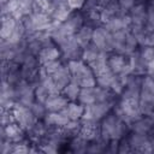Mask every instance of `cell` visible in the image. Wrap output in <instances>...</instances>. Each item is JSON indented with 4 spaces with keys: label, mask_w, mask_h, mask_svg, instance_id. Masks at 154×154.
Returning a JSON list of instances; mask_svg holds the SVG:
<instances>
[{
    "label": "cell",
    "mask_w": 154,
    "mask_h": 154,
    "mask_svg": "<svg viewBox=\"0 0 154 154\" xmlns=\"http://www.w3.org/2000/svg\"><path fill=\"white\" fill-rule=\"evenodd\" d=\"M93 31H94V28H93L91 25L84 24V25L75 34V38H76V41L78 42V45H79L82 48L87 47V46L91 42Z\"/></svg>",
    "instance_id": "cell-18"
},
{
    "label": "cell",
    "mask_w": 154,
    "mask_h": 154,
    "mask_svg": "<svg viewBox=\"0 0 154 154\" xmlns=\"http://www.w3.org/2000/svg\"><path fill=\"white\" fill-rule=\"evenodd\" d=\"M25 130L16 122L1 128V138H6L13 143L25 140Z\"/></svg>",
    "instance_id": "cell-7"
},
{
    "label": "cell",
    "mask_w": 154,
    "mask_h": 154,
    "mask_svg": "<svg viewBox=\"0 0 154 154\" xmlns=\"http://www.w3.org/2000/svg\"><path fill=\"white\" fill-rule=\"evenodd\" d=\"M70 13H71V8L69 7V5H59V6H54V10L51 14V18L53 20L63 23L67 19Z\"/></svg>",
    "instance_id": "cell-23"
},
{
    "label": "cell",
    "mask_w": 154,
    "mask_h": 154,
    "mask_svg": "<svg viewBox=\"0 0 154 154\" xmlns=\"http://www.w3.org/2000/svg\"><path fill=\"white\" fill-rule=\"evenodd\" d=\"M81 122H82V126H81L78 136H81L82 138L87 140L88 142H91V141L97 140L99 137H101L100 122L83 120V119H81Z\"/></svg>",
    "instance_id": "cell-6"
},
{
    "label": "cell",
    "mask_w": 154,
    "mask_h": 154,
    "mask_svg": "<svg viewBox=\"0 0 154 154\" xmlns=\"http://www.w3.org/2000/svg\"><path fill=\"white\" fill-rule=\"evenodd\" d=\"M117 76L116 73H113L112 71H108L101 76H97L96 77V85L101 87V88H106V89H111L112 84L114 83V81L117 79Z\"/></svg>",
    "instance_id": "cell-24"
},
{
    "label": "cell",
    "mask_w": 154,
    "mask_h": 154,
    "mask_svg": "<svg viewBox=\"0 0 154 154\" xmlns=\"http://www.w3.org/2000/svg\"><path fill=\"white\" fill-rule=\"evenodd\" d=\"M48 96H49V91L47 90V88L41 82L36 83L35 84V100L41 103H45Z\"/></svg>",
    "instance_id": "cell-26"
},
{
    "label": "cell",
    "mask_w": 154,
    "mask_h": 154,
    "mask_svg": "<svg viewBox=\"0 0 154 154\" xmlns=\"http://www.w3.org/2000/svg\"><path fill=\"white\" fill-rule=\"evenodd\" d=\"M78 102L82 105H91L97 102V93H96V85L93 88H81V93L78 96Z\"/></svg>",
    "instance_id": "cell-19"
},
{
    "label": "cell",
    "mask_w": 154,
    "mask_h": 154,
    "mask_svg": "<svg viewBox=\"0 0 154 154\" xmlns=\"http://www.w3.org/2000/svg\"><path fill=\"white\" fill-rule=\"evenodd\" d=\"M148 46H153L154 47V31H152L148 35Z\"/></svg>",
    "instance_id": "cell-32"
},
{
    "label": "cell",
    "mask_w": 154,
    "mask_h": 154,
    "mask_svg": "<svg viewBox=\"0 0 154 154\" xmlns=\"http://www.w3.org/2000/svg\"><path fill=\"white\" fill-rule=\"evenodd\" d=\"M18 23V19H16L13 16H1V30H0V36L2 41H6L12 31L14 30L16 25Z\"/></svg>",
    "instance_id": "cell-16"
},
{
    "label": "cell",
    "mask_w": 154,
    "mask_h": 154,
    "mask_svg": "<svg viewBox=\"0 0 154 154\" xmlns=\"http://www.w3.org/2000/svg\"><path fill=\"white\" fill-rule=\"evenodd\" d=\"M53 10H54V6L51 0H35L32 4L34 13H45L51 16Z\"/></svg>",
    "instance_id": "cell-22"
},
{
    "label": "cell",
    "mask_w": 154,
    "mask_h": 154,
    "mask_svg": "<svg viewBox=\"0 0 154 154\" xmlns=\"http://www.w3.org/2000/svg\"><path fill=\"white\" fill-rule=\"evenodd\" d=\"M153 112H154V101H153Z\"/></svg>",
    "instance_id": "cell-34"
},
{
    "label": "cell",
    "mask_w": 154,
    "mask_h": 154,
    "mask_svg": "<svg viewBox=\"0 0 154 154\" xmlns=\"http://www.w3.org/2000/svg\"><path fill=\"white\" fill-rule=\"evenodd\" d=\"M113 105H114V102H95L91 105H87L82 119L101 122V119L105 118L109 113V111L114 107Z\"/></svg>",
    "instance_id": "cell-3"
},
{
    "label": "cell",
    "mask_w": 154,
    "mask_h": 154,
    "mask_svg": "<svg viewBox=\"0 0 154 154\" xmlns=\"http://www.w3.org/2000/svg\"><path fill=\"white\" fill-rule=\"evenodd\" d=\"M107 64H108L109 70H111L113 73L119 75V73L123 72V71L125 70V67L128 66V59H126V55H124V54L113 53L112 55L108 57Z\"/></svg>",
    "instance_id": "cell-12"
},
{
    "label": "cell",
    "mask_w": 154,
    "mask_h": 154,
    "mask_svg": "<svg viewBox=\"0 0 154 154\" xmlns=\"http://www.w3.org/2000/svg\"><path fill=\"white\" fill-rule=\"evenodd\" d=\"M84 109H85V106L82 105L81 102L69 101L67 106L63 109V112L69 117L70 120H79L84 114Z\"/></svg>",
    "instance_id": "cell-14"
},
{
    "label": "cell",
    "mask_w": 154,
    "mask_h": 154,
    "mask_svg": "<svg viewBox=\"0 0 154 154\" xmlns=\"http://www.w3.org/2000/svg\"><path fill=\"white\" fill-rule=\"evenodd\" d=\"M102 51H100L93 42H90L87 47H84L83 48V52H82V57H81V59L84 61V63H87V64H90L91 61H94L97 57H99V54L101 53Z\"/></svg>",
    "instance_id": "cell-20"
},
{
    "label": "cell",
    "mask_w": 154,
    "mask_h": 154,
    "mask_svg": "<svg viewBox=\"0 0 154 154\" xmlns=\"http://www.w3.org/2000/svg\"><path fill=\"white\" fill-rule=\"evenodd\" d=\"M69 117L63 112H48L47 116L45 117L43 122L47 126H53V128H63L65 124L69 123Z\"/></svg>",
    "instance_id": "cell-13"
},
{
    "label": "cell",
    "mask_w": 154,
    "mask_h": 154,
    "mask_svg": "<svg viewBox=\"0 0 154 154\" xmlns=\"http://www.w3.org/2000/svg\"><path fill=\"white\" fill-rule=\"evenodd\" d=\"M67 103L69 100L61 93H58V94H49V96L45 102V106L48 112H60L67 106Z\"/></svg>",
    "instance_id": "cell-8"
},
{
    "label": "cell",
    "mask_w": 154,
    "mask_h": 154,
    "mask_svg": "<svg viewBox=\"0 0 154 154\" xmlns=\"http://www.w3.org/2000/svg\"><path fill=\"white\" fill-rule=\"evenodd\" d=\"M131 129L134 132H138V134H148L153 126H154V120L150 116H147V117H142L137 120H135L131 125Z\"/></svg>",
    "instance_id": "cell-17"
},
{
    "label": "cell",
    "mask_w": 154,
    "mask_h": 154,
    "mask_svg": "<svg viewBox=\"0 0 154 154\" xmlns=\"http://www.w3.org/2000/svg\"><path fill=\"white\" fill-rule=\"evenodd\" d=\"M70 146H71L72 152H75V153H84L88 149V141L82 138L81 136H76V137L71 138Z\"/></svg>",
    "instance_id": "cell-25"
},
{
    "label": "cell",
    "mask_w": 154,
    "mask_h": 154,
    "mask_svg": "<svg viewBox=\"0 0 154 154\" xmlns=\"http://www.w3.org/2000/svg\"><path fill=\"white\" fill-rule=\"evenodd\" d=\"M30 108H31L32 113L35 114V117H36L38 120H43L45 117H46L47 113H48V111L46 109L45 103H41V102H38V101H35V102L30 106Z\"/></svg>",
    "instance_id": "cell-27"
},
{
    "label": "cell",
    "mask_w": 154,
    "mask_h": 154,
    "mask_svg": "<svg viewBox=\"0 0 154 154\" xmlns=\"http://www.w3.org/2000/svg\"><path fill=\"white\" fill-rule=\"evenodd\" d=\"M129 14L131 17L132 24L144 26L147 23V8L143 4H136L130 11Z\"/></svg>",
    "instance_id": "cell-15"
},
{
    "label": "cell",
    "mask_w": 154,
    "mask_h": 154,
    "mask_svg": "<svg viewBox=\"0 0 154 154\" xmlns=\"http://www.w3.org/2000/svg\"><path fill=\"white\" fill-rule=\"evenodd\" d=\"M149 76H150V77H152V79H153V81H154V72H153V73H150V75H149Z\"/></svg>",
    "instance_id": "cell-33"
},
{
    "label": "cell",
    "mask_w": 154,
    "mask_h": 154,
    "mask_svg": "<svg viewBox=\"0 0 154 154\" xmlns=\"http://www.w3.org/2000/svg\"><path fill=\"white\" fill-rule=\"evenodd\" d=\"M58 47H59V49L61 52V57L66 61L73 60V59H81V57H82L83 48L76 41L75 35L67 37L66 40H64Z\"/></svg>",
    "instance_id": "cell-5"
},
{
    "label": "cell",
    "mask_w": 154,
    "mask_h": 154,
    "mask_svg": "<svg viewBox=\"0 0 154 154\" xmlns=\"http://www.w3.org/2000/svg\"><path fill=\"white\" fill-rule=\"evenodd\" d=\"M79 93H81V87L71 81L63 90H61V94L69 100V101H77L78 100V96H79Z\"/></svg>",
    "instance_id": "cell-21"
},
{
    "label": "cell",
    "mask_w": 154,
    "mask_h": 154,
    "mask_svg": "<svg viewBox=\"0 0 154 154\" xmlns=\"http://www.w3.org/2000/svg\"><path fill=\"white\" fill-rule=\"evenodd\" d=\"M138 53L146 64H148L150 60L154 59V47L153 46H142L141 49L138 51Z\"/></svg>",
    "instance_id": "cell-28"
},
{
    "label": "cell",
    "mask_w": 154,
    "mask_h": 154,
    "mask_svg": "<svg viewBox=\"0 0 154 154\" xmlns=\"http://www.w3.org/2000/svg\"><path fill=\"white\" fill-rule=\"evenodd\" d=\"M120 8L126 12V11H130L135 5H136V0H117Z\"/></svg>",
    "instance_id": "cell-29"
},
{
    "label": "cell",
    "mask_w": 154,
    "mask_h": 154,
    "mask_svg": "<svg viewBox=\"0 0 154 154\" xmlns=\"http://www.w3.org/2000/svg\"><path fill=\"white\" fill-rule=\"evenodd\" d=\"M129 124H126L124 120H122L116 113L114 114H107L105 118L100 122V129H101V137L112 141V140H123L126 135V131L129 129Z\"/></svg>",
    "instance_id": "cell-1"
},
{
    "label": "cell",
    "mask_w": 154,
    "mask_h": 154,
    "mask_svg": "<svg viewBox=\"0 0 154 154\" xmlns=\"http://www.w3.org/2000/svg\"><path fill=\"white\" fill-rule=\"evenodd\" d=\"M60 57H61V52H60L59 47L57 45H51V46L42 47V49L37 54V60H38L40 65H43L48 61L57 60Z\"/></svg>",
    "instance_id": "cell-9"
},
{
    "label": "cell",
    "mask_w": 154,
    "mask_h": 154,
    "mask_svg": "<svg viewBox=\"0 0 154 154\" xmlns=\"http://www.w3.org/2000/svg\"><path fill=\"white\" fill-rule=\"evenodd\" d=\"M52 78H53L54 83L57 84L58 89L61 91V90L71 82V73H70L67 63L61 64V66L52 75Z\"/></svg>",
    "instance_id": "cell-10"
},
{
    "label": "cell",
    "mask_w": 154,
    "mask_h": 154,
    "mask_svg": "<svg viewBox=\"0 0 154 154\" xmlns=\"http://www.w3.org/2000/svg\"><path fill=\"white\" fill-rule=\"evenodd\" d=\"M87 0H67V5L71 10H78L84 6Z\"/></svg>",
    "instance_id": "cell-30"
},
{
    "label": "cell",
    "mask_w": 154,
    "mask_h": 154,
    "mask_svg": "<svg viewBox=\"0 0 154 154\" xmlns=\"http://www.w3.org/2000/svg\"><path fill=\"white\" fill-rule=\"evenodd\" d=\"M12 113L14 117V122L18 123L26 132L38 122V119L32 113L31 108L28 106H24L19 102L14 103V106L12 108Z\"/></svg>",
    "instance_id": "cell-2"
},
{
    "label": "cell",
    "mask_w": 154,
    "mask_h": 154,
    "mask_svg": "<svg viewBox=\"0 0 154 154\" xmlns=\"http://www.w3.org/2000/svg\"><path fill=\"white\" fill-rule=\"evenodd\" d=\"M153 72H154V59L150 60V61L147 64V73L150 75V73H153Z\"/></svg>",
    "instance_id": "cell-31"
},
{
    "label": "cell",
    "mask_w": 154,
    "mask_h": 154,
    "mask_svg": "<svg viewBox=\"0 0 154 154\" xmlns=\"http://www.w3.org/2000/svg\"><path fill=\"white\" fill-rule=\"evenodd\" d=\"M108 57H109V53L101 52V53L99 54V57H97L94 61H91L90 64H88V65H89V67L91 69L93 73L95 75V77L101 76V75H103V73H106V72L111 71V70H109V67H108V64H107Z\"/></svg>",
    "instance_id": "cell-11"
},
{
    "label": "cell",
    "mask_w": 154,
    "mask_h": 154,
    "mask_svg": "<svg viewBox=\"0 0 154 154\" xmlns=\"http://www.w3.org/2000/svg\"><path fill=\"white\" fill-rule=\"evenodd\" d=\"M91 42L102 52H113V36L105 26H96L93 31Z\"/></svg>",
    "instance_id": "cell-4"
}]
</instances>
